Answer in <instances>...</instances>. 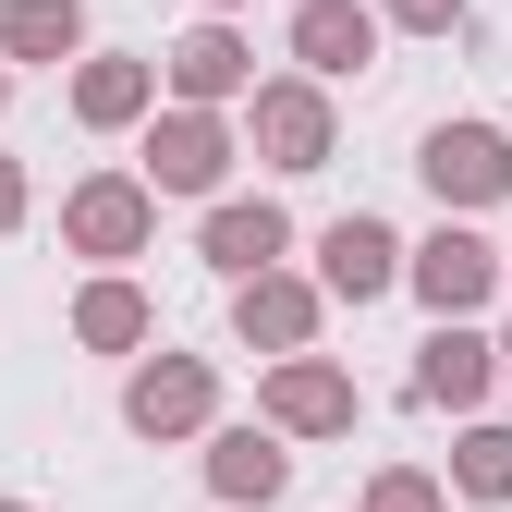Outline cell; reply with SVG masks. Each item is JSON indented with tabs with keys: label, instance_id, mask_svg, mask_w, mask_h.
Returning a JSON list of instances; mask_svg holds the SVG:
<instances>
[{
	"label": "cell",
	"instance_id": "obj_1",
	"mask_svg": "<svg viewBox=\"0 0 512 512\" xmlns=\"http://www.w3.org/2000/svg\"><path fill=\"white\" fill-rule=\"evenodd\" d=\"M147 220H159L147 171H98V183H74V196H61V232H74L86 256H135V244H147Z\"/></svg>",
	"mask_w": 512,
	"mask_h": 512
},
{
	"label": "cell",
	"instance_id": "obj_2",
	"mask_svg": "<svg viewBox=\"0 0 512 512\" xmlns=\"http://www.w3.org/2000/svg\"><path fill=\"white\" fill-rule=\"evenodd\" d=\"M415 171H427V196H439V208H488L500 183H512V147L488 135V122H439Z\"/></svg>",
	"mask_w": 512,
	"mask_h": 512
},
{
	"label": "cell",
	"instance_id": "obj_3",
	"mask_svg": "<svg viewBox=\"0 0 512 512\" xmlns=\"http://www.w3.org/2000/svg\"><path fill=\"white\" fill-rule=\"evenodd\" d=\"M293 61L317 86L366 74V61H378V13H366V0H305V13H293Z\"/></svg>",
	"mask_w": 512,
	"mask_h": 512
},
{
	"label": "cell",
	"instance_id": "obj_4",
	"mask_svg": "<svg viewBox=\"0 0 512 512\" xmlns=\"http://www.w3.org/2000/svg\"><path fill=\"white\" fill-rule=\"evenodd\" d=\"M232 171V135L208 110H171L159 135H147V196H208V183Z\"/></svg>",
	"mask_w": 512,
	"mask_h": 512
},
{
	"label": "cell",
	"instance_id": "obj_5",
	"mask_svg": "<svg viewBox=\"0 0 512 512\" xmlns=\"http://www.w3.org/2000/svg\"><path fill=\"white\" fill-rule=\"evenodd\" d=\"M317 281H330L342 305H366V293H391L403 281V244H391V220H330V232H317Z\"/></svg>",
	"mask_w": 512,
	"mask_h": 512
},
{
	"label": "cell",
	"instance_id": "obj_6",
	"mask_svg": "<svg viewBox=\"0 0 512 512\" xmlns=\"http://www.w3.org/2000/svg\"><path fill=\"white\" fill-rule=\"evenodd\" d=\"M256 147H269V171H317L330 159V98L317 86H256Z\"/></svg>",
	"mask_w": 512,
	"mask_h": 512
},
{
	"label": "cell",
	"instance_id": "obj_7",
	"mask_svg": "<svg viewBox=\"0 0 512 512\" xmlns=\"http://www.w3.org/2000/svg\"><path fill=\"white\" fill-rule=\"evenodd\" d=\"M122 415H135V439H183V427H208V366H196V354H159L135 391H122Z\"/></svg>",
	"mask_w": 512,
	"mask_h": 512
},
{
	"label": "cell",
	"instance_id": "obj_8",
	"mask_svg": "<svg viewBox=\"0 0 512 512\" xmlns=\"http://www.w3.org/2000/svg\"><path fill=\"white\" fill-rule=\"evenodd\" d=\"M232 330H244V342H269V354H305L317 293H305V281H281V269H244V281H232Z\"/></svg>",
	"mask_w": 512,
	"mask_h": 512
},
{
	"label": "cell",
	"instance_id": "obj_9",
	"mask_svg": "<svg viewBox=\"0 0 512 512\" xmlns=\"http://www.w3.org/2000/svg\"><path fill=\"white\" fill-rule=\"evenodd\" d=\"M488 281H500V256H488L476 232H439V244H415V293H427L439 317H464V305H488Z\"/></svg>",
	"mask_w": 512,
	"mask_h": 512
},
{
	"label": "cell",
	"instance_id": "obj_10",
	"mask_svg": "<svg viewBox=\"0 0 512 512\" xmlns=\"http://www.w3.org/2000/svg\"><path fill=\"white\" fill-rule=\"evenodd\" d=\"M269 427H354V378L317 366V354H281V378H269Z\"/></svg>",
	"mask_w": 512,
	"mask_h": 512
},
{
	"label": "cell",
	"instance_id": "obj_11",
	"mask_svg": "<svg viewBox=\"0 0 512 512\" xmlns=\"http://www.w3.org/2000/svg\"><path fill=\"white\" fill-rule=\"evenodd\" d=\"M281 476H293V452H281L269 427H220L208 439V488L220 500H281Z\"/></svg>",
	"mask_w": 512,
	"mask_h": 512
},
{
	"label": "cell",
	"instance_id": "obj_12",
	"mask_svg": "<svg viewBox=\"0 0 512 512\" xmlns=\"http://www.w3.org/2000/svg\"><path fill=\"white\" fill-rule=\"evenodd\" d=\"M281 244H293V220L269 208V196H256V208H208V269H281Z\"/></svg>",
	"mask_w": 512,
	"mask_h": 512
},
{
	"label": "cell",
	"instance_id": "obj_13",
	"mask_svg": "<svg viewBox=\"0 0 512 512\" xmlns=\"http://www.w3.org/2000/svg\"><path fill=\"white\" fill-rule=\"evenodd\" d=\"M0 49L13 61H74L86 49V0H0Z\"/></svg>",
	"mask_w": 512,
	"mask_h": 512
},
{
	"label": "cell",
	"instance_id": "obj_14",
	"mask_svg": "<svg viewBox=\"0 0 512 512\" xmlns=\"http://www.w3.org/2000/svg\"><path fill=\"white\" fill-rule=\"evenodd\" d=\"M171 86L196 98V110H208V98H244V37H232V25H196V37L171 49Z\"/></svg>",
	"mask_w": 512,
	"mask_h": 512
},
{
	"label": "cell",
	"instance_id": "obj_15",
	"mask_svg": "<svg viewBox=\"0 0 512 512\" xmlns=\"http://www.w3.org/2000/svg\"><path fill=\"white\" fill-rule=\"evenodd\" d=\"M415 391H427V403H476V391H488V342L439 317V342H427V366H415Z\"/></svg>",
	"mask_w": 512,
	"mask_h": 512
},
{
	"label": "cell",
	"instance_id": "obj_16",
	"mask_svg": "<svg viewBox=\"0 0 512 512\" xmlns=\"http://www.w3.org/2000/svg\"><path fill=\"white\" fill-rule=\"evenodd\" d=\"M147 98H159L147 61H86V74H74V110H86V122H135Z\"/></svg>",
	"mask_w": 512,
	"mask_h": 512
},
{
	"label": "cell",
	"instance_id": "obj_17",
	"mask_svg": "<svg viewBox=\"0 0 512 512\" xmlns=\"http://www.w3.org/2000/svg\"><path fill=\"white\" fill-rule=\"evenodd\" d=\"M74 330H86L98 354H135V342H147V293H135V281H98V293L74 305Z\"/></svg>",
	"mask_w": 512,
	"mask_h": 512
},
{
	"label": "cell",
	"instance_id": "obj_18",
	"mask_svg": "<svg viewBox=\"0 0 512 512\" xmlns=\"http://www.w3.org/2000/svg\"><path fill=\"white\" fill-rule=\"evenodd\" d=\"M452 476H464V500H512V427H476L452 452Z\"/></svg>",
	"mask_w": 512,
	"mask_h": 512
},
{
	"label": "cell",
	"instance_id": "obj_19",
	"mask_svg": "<svg viewBox=\"0 0 512 512\" xmlns=\"http://www.w3.org/2000/svg\"><path fill=\"white\" fill-rule=\"evenodd\" d=\"M366 512H439V488H427V476H378Z\"/></svg>",
	"mask_w": 512,
	"mask_h": 512
},
{
	"label": "cell",
	"instance_id": "obj_20",
	"mask_svg": "<svg viewBox=\"0 0 512 512\" xmlns=\"http://www.w3.org/2000/svg\"><path fill=\"white\" fill-rule=\"evenodd\" d=\"M391 25H415V37H452V25H464V0H391Z\"/></svg>",
	"mask_w": 512,
	"mask_h": 512
},
{
	"label": "cell",
	"instance_id": "obj_21",
	"mask_svg": "<svg viewBox=\"0 0 512 512\" xmlns=\"http://www.w3.org/2000/svg\"><path fill=\"white\" fill-rule=\"evenodd\" d=\"M13 220H25V171L0 159V232H13Z\"/></svg>",
	"mask_w": 512,
	"mask_h": 512
},
{
	"label": "cell",
	"instance_id": "obj_22",
	"mask_svg": "<svg viewBox=\"0 0 512 512\" xmlns=\"http://www.w3.org/2000/svg\"><path fill=\"white\" fill-rule=\"evenodd\" d=\"M0 98H13V74H0Z\"/></svg>",
	"mask_w": 512,
	"mask_h": 512
},
{
	"label": "cell",
	"instance_id": "obj_23",
	"mask_svg": "<svg viewBox=\"0 0 512 512\" xmlns=\"http://www.w3.org/2000/svg\"><path fill=\"white\" fill-rule=\"evenodd\" d=\"M0 512H25V500H0Z\"/></svg>",
	"mask_w": 512,
	"mask_h": 512
},
{
	"label": "cell",
	"instance_id": "obj_24",
	"mask_svg": "<svg viewBox=\"0 0 512 512\" xmlns=\"http://www.w3.org/2000/svg\"><path fill=\"white\" fill-rule=\"evenodd\" d=\"M500 354H512V342H500Z\"/></svg>",
	"mask_w": 512,
	"mask_h": 512
}]
</instances>
